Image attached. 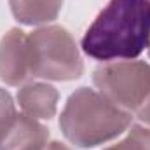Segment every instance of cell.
Segmentation results:
<instances>
[{
  "instance_id": "1",
  "label": "cell",
  "mask_w": 150,
  "mask_h": 150,
  "mask_svg": "<svg viewBox=\"0 0 150 150\" xmlns=\"http://www.w3.org/2000/svg\"><path fill=\"white\" fill-rule=\"evenodd\" d=\"M150 42V0H110L86 30L80 47L98 61L134 59Z\"/></svg>"
},
{
  "instance_id": "2",
  "label": "cell",
  "mask_w": 150,
  "mask_h": 150,
  "mask_svg": "<svg viewBox=\"0 0 150 150\" xmlns=\"http://www.w3.org/2000/svg\"><path fill=\"white\" fill-rule=\"evenodd\" d=\"M131 113L115 107L96 89L79 87L61 112L59 127L72 145L93 149L120 136L131 126Z\"/></svg>"
},
{
  "instance_id": "3",
  "label": "cell",
  "mask_w": 150,
  "mask_h": 150,
  "mask_svg": "<svg viewBox=\"0 0 150 150\" xmlns=\"http://www.w3.org/2000/svg\"><path fill=\"white\" fill-rule=\"evenodd\" d=\"M32 77L47 80H75L84 74V63L72 33L58 25L42 26L28 35Z\"/></svg>"
},
{
  "instance_id": "4",
  "label": "cell",
  "mask_w": 150,
  "mask_h": 150,
  "mask_svg": "<svg viewBox=\"0 0 150 150\" xmlns=\"http://www.w3.org/2000/svg\"><path fill=\"white\" fill-rule=\"evenodd\" d=\"M93 82L115 107L136 112L150 96V65L138 59L105 61L94 70Z\"/></svg>"
},
{
  "instance_id": "5",
  "label": "cell",
  "mask_w": 150,
  "mask_h": 150,
  "mask_svg": "<svg viewBox=\"0 0 150 150\" xmlns=\"http://www.w3.org/2000/svg\"><path fill=\"white\" fill-rule=\"evenodd\" d=\"M32 77L28 56V35L19 30H9L0 40V80L7 86H23Z\"/></svg>"
},
{
  "instance_id": "6",
  "label": "cell",
  "mask_w": 150,
  "mask_h": 150,
  "mask_svg": "<svg viewBox=\"0 0 150 150\" xmlns=\"http://www.w3.org/2000/svg\"><path fill=\"white\" fill-rule=\"evenodd\" d=\"M49 142V129L37 119L16 113L0 136V150H40Z\"/></svg>"
},
{
  "instance_id": "7",
  "label": "cell",
  "mask_w": 150,
  "mask_h": 150,
  "mask_svg": "<svg viewBox=\"0 0 150 150\" xmlns=\"http://www.w3.org/2000/svg\"><path fill=\"white\" fill-rule=\"evenodd\" d=\"M59 93L45 82H26L18 91V103L25 115L33 119H52L58 110Z\"/></svg>"
},
{
  "instance_id": "8",
  "label": "cell",
  "mask_w": 150,
  "mask_h": 150,
  "mask_svg": "<svg viewBox=\"0 0 150 150\" xmlns=\"http://www.w3.org/2000/svg\"><path fill=\"white\" fill-rule=\"evenodd\" d=\"M12 16L23 25H47L54 21L63 7V0H9Z\"/></svg>"
},
{
  "instance_id": "9",
  "label": "cell",
  "mask_w": 150,
  "mask_h": 150,
  "mask_svg": "<svg viewBox=\"0 0 150 150\" xmlns=\"http://www.w3.org/2000/svg\"><path fill=\"white\" fill-rule=\"evenodd\" d=\"M103 150H150V127L133 126L124 140Z\"/></svg>"
},
{
  "instance_id": "10",
  "label": "cell",
  "mask_w": 150,
  "mask_h": 150,
  "mask_svg": "<svg viewBox=\"0 0 150 150\" xmlns=\"http://www.w3.org/2000/svg\"><path fill=\"white\" fill-rule=\"evenodd\" d=\"M16 117V107L11 98V94L0 87V136L11 124V120Z\"/></svg>"
},
{
  "instance_id": "11",
  "label": "cell",
  "mask_w": 150,
  "mask_h": 150,
  "mask_svg": "<svg viewBox=\"0 0 150 150\" xmlns=\"http://www.w3.org/2000/svg\"><path fill=\"white\" fill-rule=\"evenodd\" d=\"M136 115H138V120H140L143 126L150 127V96L143 101V105L136 110Z\"/></svg>"
},
{
  "instance_id": "12",
  "label": "cell",
  "mask_w": 150,
  "mask_h": 150,
  "mask_svg": "<svg viewBox=\"0 0 150 150\" xmlns=\"http://www.w3.org/2000/svg\"><path fill=\"white\" fill-rule=\"evenodd\" d=\"M40 150H74V149H70L68 145H65L61 142H47Z\"/></svg>"
},
{
  "instance_id": "13",
  "label": "cell",
  "mask_w": 150,
  "mask_h": 150,
  "mask_svg": "<svg viewBox=\"0 0 150 150\" xmlns=\"http://www.w3.org/2000/svg\"><path fill=\"white\" fill-rule=\"evenodd\" d=\"M147 49H149V56H150V42H149V47H147Z\"/></svg>"
}]
</instances>
